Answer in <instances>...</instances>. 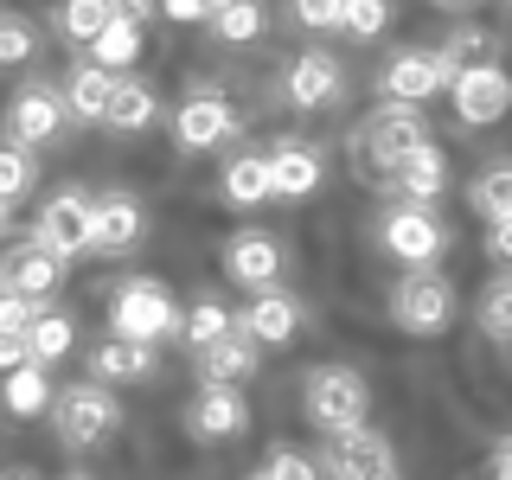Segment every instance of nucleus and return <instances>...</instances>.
<instances>
[{"mask_svg": "<svg viewBox=\"0 0 512 480\" xmlns=\"http://www.w3.org/2000/svg\"><path fill=\"white\" fill-rule=\"evenodd\" d=\"M256 352H263V346H256L250 333H224L218 346L199 352V378L205 384H244L256 372Z\"/></svg>", "mask_w": 512, "mask_h": 480, "instance_id": "obj_21", "label": "nucleus"}, {"mask_svg": "<svg viewBox=\"0 0 512 480\" xmlns=\"http://www.w3.org/2000/svg\"><path fill=\"white\" fill-rule=\"evenodd\" d=\"M148 122H154V90L135 84V77H122L116 103H109V128H116V135H135V128H148Z\"/></svg>", "mask_w": 512, "mask_h": 480, "instance_id": "obj_28", "label": "nucleus"}, {"mask_svg": "<svg viewBox=\"0 0 512 480\" xmlns=\"http://www.w3.org/2000/svg\"><path fill=\"white\" fill-rule=\"evenodd\" d=\"M391 26V0H346V32L352 39H378Z\"/></svg>", "mask_w": 512, "mask_h": 480, "instance_id": "obj_36", "label": "nucleus"}, {"mask_svg": "<svg viewBox=\"0 0 512 480\" xmlns=\"http://www.w3.org/2000/svg\"><path fill=\"white\" fill-rule=\"evenodd\" d=\"M487 250L500 256V263H512V218L506 224H487Z\"/></svg>", "mask_w": 512, "mask_h": 480, "instance_id": "obj_43", "label": "nucleus"}, {"mask_svg": "<svg viewBox=\"0 0 512 480\" xmlns=\"http://www.w3.org/2000/svg\"><path fill=\"white\" fill-rule=\"evenodd\" d=\"M26 340H32V359H39V365H58L64 352H71V340H77V333H71V314H39Z\"/></svg>", "mask_w": 512, "mask_h": 480, "instance_id": "obj_32", "label": "nucleus"}, {"mask_svg": "<svg viewBox=\"0 0 512 480\" xmlns=\"http://www.w3.org/2000/svg\"><path fill=\"white\" fill-rule=\"evenodd\" d=\"M90 52H96V64H103V71H128V64L141 58V26H122V20H116L103 39L90 45Z\"/></svg>", "mask_w": 512, "mask_h": 480, "instance_id": "obj_33", "label": "nucleus"}, {"mask_svg": "<svg viewBox=\"0 0 512 480\" xmlns=\"http://www.w3.org/2000/svg\"><path fill=\"white\" fill-rule=\"evenodd\" d=\"M90 378L103 384H141L154 378V346L148 340H103L90 352Z\"/></svg>", "mask_w": 512, "mask_h": 480, "instance_id": "obj_20", "label": "nucleus"}, {"mask_svg": "<svg viewBox=\"0 0 512 480\" xmlns=\"http://www.w3.org/2000/svg\"><path fill=\"white\" fill-rule=\"evenodd\" d=\"M135 244H141V199L135 192H103V199H96V250L122 256Z\"/></svg>", "mask_w": 512, "mask_h": 480, "instance_id": "obj_19", "label": "nucleus"}, {"mask_svg": "<svg viewBox=\"0 0 512 480\" xmlns=\"http://www.w3.org/2000/svg\"><path fill=\"white\" fill-rule=\"evenodd\" d=\"M116 71H103V64H77L71 71V90H64V103L77 109L84 122H109V103H116Z\"/></svg>", "mask_w": 512, "mask_h": 480, "instance_id": "obj_22", "label": "nucleus"}, {"mask_svg": "<svg viewBox=\"0 0 512 480\" xmlns=\"http://www.w3.org/2000/svg\"><path fill=\"white\" fill-rule=\"evenodd\" d=\"M224 199H231V205H263V199H276L269 154H237L231 167H224Z\"/></svg>", "mask_w": 512, "mask_h": 480, "instance_id": "obj_24", "label": "nucleus"}, {"mask_svg": "<svg viewBox=\"0 0 512 480\" xmlns=\"http://www.w3.org/2000/svg\"><path fill=\"white\" fill-rule=\"evenodd\" d=\"M7 480H39V474H26V468H13V474H7Z\"/></svg>", "mask_w": 512, "mask_h": 480, "instance_id": "obj_47", "label": "nucleus"}, {"mask_svg": "<svg viewBox=\"0 0 512 480\" xmlns=\"http://www.w3.org/2000/svg\"><path fill=\"white\" fill-rule=\"evenodd\" d=\"M224 276L244 282L250 295H269V288L282 282V244L263 231H237L231 244H224Z\"/></svg>", "mask_w": 512, "mask_h": 480, "instance_id": "obj_12", "label": "nucleus"}, {"mask_svg": "<svg viewBox=\"0 0 512 480\" xmlns=\"http://www.w3.org/2000/svg\"><path fill=\"white\" fill-rule=\"evenodd\" d=\"M26 58H32V26H26V13H7V20H0V64L20 71Z\"/></svg>", "mask_w": 512, "mask_h": 480, "instance_id": "obj_37", "label": "nucleus"}, {"mask_svg": "<svg viewBox=\"0 0 512 480\" xmlns=\"http://www.w3.org/2000/svg\"><path fill=\"white\" fill-rule=\"evenodd\" d=\"M109 327H116V340L160 346V340H173V333H186V320H180V308H173L167 288L148 282V276H135V282L116 288V301H109Z\"/></svg>", "mask_w": 512, "mask_h": 480, "instance_id": "obj_1", "label": "nucleus"}, {"mask_svg": "<svg viewBox=\"0 0 512 480\" xmlns=\"http://www.w3.org/2000/svg\"><path fill=\"white\" fill-rule=\"evenodd\" d=\"M327 468H333V480H397V455L378 429L359 423V429L327 436Z\"/></svg>", "mask_w": 512, "mask_h": 480, "instance_id": "obj_8", "label": "nucleus"}, {"mask_svg": "<svg viewBox=\"0 0 512 480\" xmlns=\"http://www.w3.org/2000/svg\"><path fill=\"white\" fill-rule=\"evenodd\" d=\"M448 314H455V288L442 276H429V269H416V276H404L391 288V320L404 333H442Z\"/></svg>", "mask_w": 512, "mask_h": 480, "instance_id": "obj_5", "label": "nucleus"}, {"mask_svg": "<svg viewBox=\"0 0 512 480\" xmlns=\"http://www.w3.org/2000/svg\"><path fill=\"white\" fill-rule=\"evenodd\" d=\"M269 26V13L256 7V0H237V7H224V13H212V32L218 39H231V45H244V39H256V32Z\"/></svg>", "mask_w": 512, "mask_h": 480, "instance_id": "obj_34", "label": "nucleus"}, {"mask_svg": "<svg viewBox=\"0 0 512 480\" xmlns=\"http://www.w3.org/2000/svg\"><path fill=\"white\" fill-rule=\"evenodd\" d=\"M378 90L384 103H429L436 90H455V64L442 52H397L378 71Z\"/></svg>", "mask_w": 512, "mask_h": 480, "instance_id": "obj_6", "label": "nucleus"}, {"mask_svg": "<svg viewBox=\"0 0 512 480\" xmlns=\"http://www.w3.org/2000/svg\"><path fill=\"white\" fill-rule=\"evenodd\" d=\"M269 173H276V199H308V192L320 186V154L282 141V148L269 154Z\"/></svg>", "mask_w": 512, "mask_h": 480, "instance_id": "obj_23", "label": "nucleus"}, {"mask_svg": "<svg viewBox=\"0 0 512 480\" xmlns=\"http://www.w3.org/2000/svg\"><path fill=\"white\" fill-rule=\"evenodd\" d=\"M359 135H365V154H372L378 167L391 173L404 154H416V148L429 141V128H423V103H378L372 116H365Z\"/></svg>", "mask_w": 512, "mask_h": 480, "instance_id": "obj_4", "label": "nucleus"}, {"mask_svg": "<svg viewBox=\"0 0 512 480\" xmlns=\"http://www.w3.org/2000/svg\"><path fill=\"white\" fill-rule=\"evenodd\" d=\"M493 480H512V448H500V461H493Z\"/></svg>", "mask_w": 512, "mask_h": 480, "instance_id": "obj_45", "label": "nucleus"}, {"mask_svg": "<svg viewBox=\"0 0 512 480\" xmlns=\"http://www.w3.org/2000/svg\"><path fill=\"white\" fill-rule=\"evenodd\" d=\"M32 237H39L45 250H58L64 263L96 250V199H84V192H58V199L39 212V231Z\"/></svg>", "mask_w": 512, "mask_h": 480, "instance_id": "obj_7", "label": "nucleus"}, {"mask_svg": "<svg viewBox=\"0 0 512 480\" xmlns=\"http://www.w3.org/2000/svg\"><path fill=\"white\" fill-rule=\"evenodd\" d=\"M480 327H487V340H512V276H493L480 288Z\"/></svg>", "mask_w": 512, "mask_h": 480, "instance_id": "obj_30", "label": "nucleus"}, {"mask_svg": "<svg viewBox=\"0 0 512 480\" xmlns=\"http://www.w3.org/2000/svg\"><path fill=\"white\" fill-rule=\"evenodd\" d=\"M340 90H346V71H340V58H333V52H301L295 64H288V96H295L301 109L333 103Z\"/></svg>", "mask_w": 512, "mask_h": 480, "instance_id": "obj_18", "label": "nucleus"}, {"mask_svg": "<svg viewBox=\"0 0 512 480\" xmlns=\"http://www.w3.org/2000/svg\"><path fill=\"white\" fill-rule=\"evenodd\" d=\"M160 13L180 20V26H192V20H212V0H160Z\"/></svg>", "mask_w": 512, "mask_h": 480, "instance_id": "obj_42", "label": "nucleus"}, {"mask_svg": "<svg viewBox=\"0 0 512 480\" xmlns=\"http://www.w3.org/2000/svg\"><path fill=\"white\" fill-rule=\"evenodd\" d=\"M231 135H237V116H231V103L212 96V90L186 96L180 116H173V141H180L186 154H205V148H218V141H231Z\"/></svg>", "mask_w": 512, "mask_h": 480, "instance_id": "obj_13", "label": "nucleus"}, {"mask_svg": "<svg viewBox=\"0 0 512 480\" xmlns=\"http://www.w3.org/2000/svg\"><path fill=\"white\" fill-rule=\"evenodd\" d=\"M64 96L52 90H20L13 96V109H7V135H13V148H39V141H52L58 128H64Z\"/></svg>", "mask_w": 512, "mask_h": 480, "instance_id": "obj_15", "label": "nucleus"}, {"mask_svg": "<svg viewBox=\"0 0 512 480\" xmlns=\"http://www.w3.org/2000/svg\"><path fill=\"white\" fill-rule=\"evenodd\" d=\"M0 365H7V372H20V365H39V359H32V340H26V333H0Z\"/></svg>", "mask_w": 512, "mask_h": 480, "instance_id": "obj_41", "label": "nucleus"}, {"mask_svg": "<svg viewBox=\"0 0 512 480\" xmlns=\"http://www.w3.org/2000/svg\"><path fill=\"white\" fill-rule=\"evenodd\" d=\"M224 333H237V314H224V308H218V301H212V295H205V301H199V308H192V314H186V346H192V352H205V346H218V340H224Z\"/></svg>", "mask_w": 512, "mask_h": 480, "instance_id": "obj_31", "label": "nucleus"}, {"mask_svg": "<svg viewBox=\"0 0 512 480\" xmlns=\"http://www.w3.org/2000/svg\"><path fill=\"white\" fill-rule=\"evenodd\" d=\"M391 186L404 192L410 205H429V199H442V192H448V154L436 148V141H423L416 154H404V160L391 167Z\"/></svg>", "mask_w": 512, "mask_h": 480, "instance_id": "obj_17", "label": "nucleus"}, {"mask_svg": "<svg viewBox=\"0 0 512 480\" xmlns=\"http://www.w3.org/2000/svg\"><path fill=\"white\" fill-rule=\"evenodd\" d=\"M295 13H301V26H314V32L346 26V0H295Z\"/></svg>", "mask_w": 512, "mask_h": 480, "instance_id": "obj_40", "label": "nucleus"}, {"mask_svg": "<svg viewBox=\"0 0 512 480\" xmlns=\"http://www.w3.org/2000/svg\"><path fill=\"white\" fill-rule=\"evenodd\" d=\"M301 327V301L282 295V288H269V295H256L244 314H237V333H250L256 346H288Z\"/></svg>", "mask_w": 512, "mask_h": 480, "instance_id": "obj_16", "label": "nucleus"}, {"mask_svg": "<svg viewBox=\"0 0 512 480\" xmlns=\"http://www.w3.org/2000/svg\"><path fill=\"white\" fill-rule=\"evenodd\" d=\"M58 26H64V39L96 45L109 26H116V7H109V0H64V7H58Z\"/></svg>", "mask_w": 512, "mask_h": 480, "instance_id": "obj_25", "label": "nucleus"}, {"mask_svg": "<svg viewBox=\"0 0 512 480\" xmlns=\"http://www.w3.org/2000/svg\"><path fill=\"white\" fill-rule=\"evenodd\" d=\"M26 186H32V154L7 141V148H0V205L26 199Z\"/></svg>", "mask_w": 512, "mask_h": 480, "instance_id": "obj_35", "label": "nucleus"}, {"mask_svg": "<svg viewBox=\"0 0 512 480\" xmlns=\"http://www.w3.org/2000/svg\"><path fill=\"white\" fill-rule=\"evenodd\" d=\"M468 199H474V212L487 218V224H506L512 218V160H493V167L474 180Z\"/></svg>", "mask_w": 512, "mask_h": 480, "instance_id": "obj_26", "label": "nucleus"}, {"mask_svg": "<svg viewBox=\"0 0 512 480\" xmlns=\"http://www.w3.org/2000/svg\"><path fill=\"white\" fill-rule=\"evenodd\" d=\"M448 103H455V122L487 128V122H500L512 109V77L500 71V64H487V71H461L455 90H448Z\"/></svg>", "mask_w": 512, "mask_h": 480, "instance_id": "obj_11", "label": "nucleus"}, {"mask_svg": "<svg viewBox=\"0 0 512 480\" xmlns=\"http://www.w3.org/2000/svg\"><path fill=\"white\" fill-rule=\"evenodd\" d=\"M384 250L397 256V263H410V269H429L442 256L448 244V231H442V218L436 212H423V205H397L391 218H384Z\"/></svg>", "mask_w": 512, "mask_h": 480, "instance_id": "obj_9", "label": "nucleus"}, {"mask_svg": "<svg viewBox=\"0 0 512 480\" xmlns=\"http://www.w3.org/2000/svg\"><path fill=\"white\" fill-rule=\"evenodd\" d=\"M109 7H116V20H122V26H141V20L154 13V0H109Z\"/></svg>", "mask_w": 512, "mask_h": 480, "instance_id": "obj_44", "label": "nucleus"}, {"mask_svg": "<svg viewBox=\"0 0 512 480\" xmlns=\"http://www.w3.org/2000/svg\"><path fill=\"white\" fill-rule=\"evenodd\" d=\"M493 52H500V39H493V32H480V26H461L455 39L442 45V58L455 64V77H461V71H487Z\"/></svg>", "mask_w": 512, "mask_h": 480, "instance_id": "obj_29", "label": "nucleus"}, {"mask_svg": "<svg viewBox=\"0 0 512 480\" xmlns=\"http://www.w3.org/2000/svg\"><path fill=\"white\" fill-rule=\"evenodd\" d=\"M186 429L199 442H231L250 429V404L237 384H199V397L186 404Z\"/></svg>", "mask_w": 512, "mask_h": 480, "instance_id": "obj_10", "label": "nucleus"}, {"mask_svg": "<svg viewBox=\"0 0 512 480\" xmlns=\"http://www.w3.org/2000/svg\"><path fill=\"white\" fill-rule=\"evenodd\" d=\"M224 7H237V0H212V13H224Z\"/></svg>", "mask_w": 512, "mask_h": 480, "instance_id": "obj_48", "label": "nucleus"}, {"mask_svg": "<svg viewBox=\"0 0 512 480\" xmlns=\"http://www.w3.org/2000/svg\"><path fill=\"white\" fill-rule=\"evenodd\" d=\"M32 320H39V301L0 288V333H32Z\"/></svg>", "mask_w": 512, "mask_h": 480, "instance_id": "obj_39", "label": "nucleus"}, {"mask_svg": "<svg viewBox=\"0 0 512 480\" xmlns=\"http://www.w3.org/2000/svg\"><path fill=\"white\" fill-rule=\"evenodd\" d=\"M263 480H320V468L301 455V448H276V455H269V468H263Z\"/></svg>", "mask_w": 512, "mask_h": 480, "instance_id": "obj_38", "label": "nucleus"}, {"mask_svg": "<svg viewBox=\"0 0 512 480\" xmlns=\"http://www.w3.org/2000/svg\"><path fill=\"white\" fill-rule=\"evenodd\" d=\"M58 282H64V256L45 250L39 237H32V244H13L7 263H0V288H7V295L45 301V295H58Z\"/></svg>", "mask_w": 512, "mask_h": 480, "instance_id": "obj_14", "label": "nucleus"}, {"mask_svg": "<svg viewBox=\"0 0 512 480\" xmlns=\"http://www.w3.org/2000/svg\"><path fill=\"white\" fill-rule=\"evenodd\" d=\"M116 423H122V410H116V397H109L103 384H64L58 391V436H64V448L109 442Z\"/></svg>", "mask_w": 512, "mask_h": 480, "instance_id": "obj_3", "label": "nucleus"}, {"mask_svg": "<svg viewBox=\"0 0 512 480\" xmlns=\"http://www.w3.org/2000/svg\"><path fill=\"white\" fill-rule=\"evenodd\" d=\"M301 404L327 436H340V429H359L365 410H372V391H365V378L352 372V365H314L308 384H301Z\"/></svg>", "mask_w": 512, "mask_h": 480, "instance_id": "obj_2", "label": "nucleus"}, {"mask_svg": "<svg viewBox=\"0 0 512 480\" xmlns=\"http://www.w3.org/2000/svg\"><path fill=\"white\" fill-rule=\"evenodd\" d=\"M436 7H455L461 13V7H474V0H436Z\"/></svg>", "mask_w": 512, "mask_h": 480, "instance_id": "obj_46", "label": "nucleus"}, {"mask_svg": "<svg viewBox=\"0 0 512 480\" xmlns=\"http://www.w3.org/2000/svg\"><path fill=\"white\" fill-rule=\"evenodd\" d=\"M52 365H20V372H7V410L13 416H39L52 404Z\"/></svg>", "mask_w": 512, "mask_h": 480, "instance_id": "obj_27", "label": "nucleus"}]
</instances>
